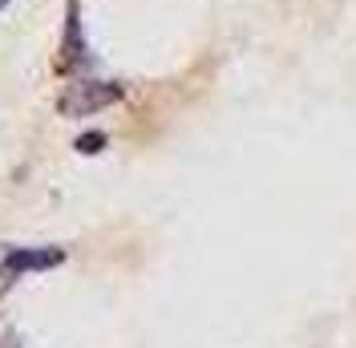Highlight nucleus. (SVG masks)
<instances>
[{
  "label": "nucleus",
  "instance_id": "nucleus-1",
  "mask_svg": "<svg viewBox=\"0 0 356 348\" xmlns=\"http://www.w3.org/2000/svg\"><path fill=\"white\" fill-rule=\"evenodd\" d=\"M122 97V89L110 86V81H73L65 86V93L57 97V109L65 113V118H89V113H97V109L113 106Z\"/></svg>",
  "mask_w": 356,
  "mask_h": 348
},
{
  "label": "nucleus",
  "instance_id": "nucleus-2",
  "mask_svg": "<svg viewBox=\"0 0 356 348\" xmlns=\"http://www.w3.org/2000/svg\"><path fill=\"white\" fill-rule=\"evenodd\" d=\"M61 260H65L61 247H44V251H8L4 263H0V292L17 280L21 271H44V267H57Z\"/></svg>",
  "mask_w": 356,
  "mask_h": 348
},
{
  "label": "nucleus",
  "instance_id": "nucleus-3",
  "mask_svg": "<svg viewBox=\"0 0 356 348\" xmlns=\"http://www.w3.org/2000/svg\"><path fill=\"white\" fill-rule=\"evenodd\" d=\"M81 61V21H77V0H69V24H65V45H61V69H73Z\"/></svg>",
  "mask_w": 356,
  "mask_h": 348
},
{
  "label": "nucleus",
  "instance_id": "nucleus-4",
  "mask_svg": "<svg viewBox=\"0 0 356 348\" xmlns=\"http://www.w3.org/2000/svg\"><path fill=\"white\" fill-rule=\"evenodd\" d=\"M102 146H106V134H81L77 138V150L81 154H97Z\"/></svg>",
  "mask_w": 356,
  "mask_h": 348
},
{
  "label": "nucleus",
  "instance_id": "nucleus-5",
  "mask_svg": "<svg viewBox=\"0 0 356 348\" xmlns=\"http://www.w3.org/2000/svg\"><path fill=\"white\" fill-rule=\"evenodd\" d=\"M4 4H8V0H0V8H4Z\"/></svg>",
  "mask_w": 356,
  "mask_h": 348
}]
</instances>
